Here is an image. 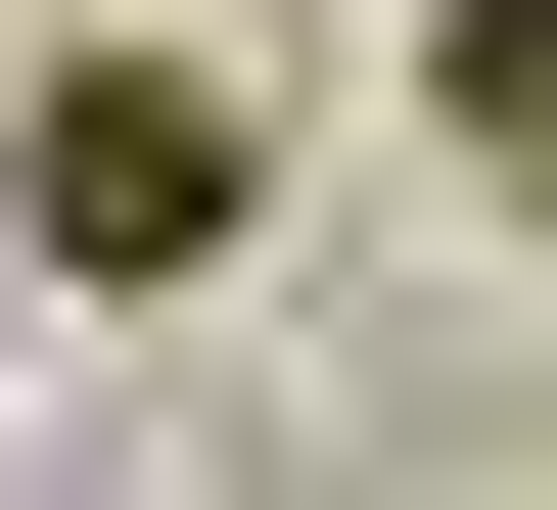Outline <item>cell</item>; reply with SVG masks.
Wrapping results in <instances>:
<instances>
[{"instance_id":"1","label":"cell","mask_w":557,"mask_h":510,"mask_svg":"<svg viewBox=\"0 0 557 510\" xmlns=\"http://www.w3.org/2000/svg\"><path fill=\"white\" fill-rule=\"evenodd\" d=\"M0 233L139 325V278H233V233H278V94H233V47H47V94H0Z\"/></svg>"},{"instance_id":"2","label":"cell","mask_w":557,"mask_h":510,"mask_svg":"<svg viewBox=\"0 0 557 510\" xmlns=\"http://www.w3.org/2000/svg\"><path fill=\"white\" fill-rule=\"evenodd\" d=\"M418 139H511V186H557V0H418Z\"/></svg>"}]
</instances>
